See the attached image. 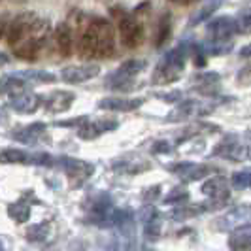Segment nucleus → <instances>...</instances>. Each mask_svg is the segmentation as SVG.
Masks as SVG:
<instances>
[{
	"instance_id": "obj_1",
	"label": "nucleus",
	"mask_w": 251,
	"mask_h": 251,
	"mask_svg": "<svg viewBox=\"0 0 251 251\" xmlns=\"http://www.w3.org/2000/svg\"><path fill=\"white\" fill-rule=\"evenodd\" d=\"M189 51L191 50H189V46L185 42H181L177 48L168 51L163 57V61L157 64L151 81L155 85H168V83H174L176 79H179L181 70H183L185 61L189 57Z\"/></svg>"
},
{
	"instance_id": "obj_2",
	"label": "nucleus",
	"mask_w": 251,
	"mask_h": 251,
	"mask_svg": "<svg viewBox=\"0 0 251 251\" xmlns=\"http://www.w3.org/2000/svg\"><path fill=\"white\" fill-rule=\"evenodd\" d=\"M91 25L97 34V57L110 59L115 53V36H113V26L108 19L95 17L91 19Z\"/></svg>"
},
{
	"instance_id": "obj_3",
	"label": "nucleus",
	"mask_w": 251,
	"mask_h": 251,
	"mask_svg": "<svg viewBox=\"0 0 251 251\" xmlns=\"http://www.w3.org/2000/svg\"><path fill=\"white\" fill-rule=\"evenodd\" d=\"M244 226H251V206L232 208L230 212H226L214 221V228L221 230V232H232V230L244 228Z\"/></svg>"
},
{
	"instance_id": "obj_4",
	"label": "nucleus",
	"mask_w": 251,
	"mask_h": 251,
	"mask_svg": "<svg viewBox=\"0 0 251 251\" xmlns=\"http://www.w3.org/2000/svg\"><path fill=\"white\" fill-rule=\"evenodd\" d=\"M214 155L225 157L230 161H242V159H248V150H246V146L240 144V140L234 134H226L225 138L215 146Z\"/></svg>"
},
{
	"instance_id": "obj_5",
	"label": "nucleus",
	"mask_w": 251,
	"mask_h": 251,
	"mask_svg": "<svg viewBox=\"0 0 251 251\" xmlns=\"http://www.w3.org/2000/svg\"><path fill=\"white\" fill-rule=\"evenodd\" d=\"M202 193L208 195L212 208H221L230 197V193L226 189L225 177H210V179H206V183L202 185Z\"/></svg>"
},
{
	"instance_id": "obj_6",
	"label": "nucleus",
	"mask_w": 251,
	"mask_h": 251,
	"mask_svg": "<svg viewBox=\"0 0 251 251\" xmlns=\"http://www.w3.org/2000/svg\"><path fill=\"white\" fill-rule=\"evenodd\" d=\"M59 161H61V166L64 168L66 176L70 179H75L74 185L87 181L89 177L93 176V172H95V166L87 163V161H77V159H70V157H63Z\"/></svg>"
},
{
	"instance_id": "obj_7",
	"label": "nucleus",
	"mask_w": 251,
	"mask_h": 251,
	"mask_svg": "<svg viewBox=\"0 0 251 251\" xmlns=\"http://www.w3.org/2000/svg\"><path fill=\"white\" fill-rule=\"evenodd\" d=\"M34 15L32 13H21L19 17H15L12 23L6 28V38H8V44L15 46L17 42H21L23 38H26L30 34V28L34 23Z\"/></svg>"
},
{
	"instance_id": "obj_8",
	"label": "nucleus",
	"mask_w": 251,
	"mask_h": 251,
	"mask_svg": "<svg viewBox=\"0 0 251 251\" xmlns=\"http://www.w3.org/2000/svg\"><path fill=\"white\" fill-rule=\"evenodd\" d=\"M206 28H208V34L215 40H226V38H232L236 32H240V23L234 17L221 15L214 21H210Z\"/></svg>"
},
{
	"instance_id": "obj_9",
	"label": "nucleus",
	"mask_w": 251,
	"mask_h": 251,
	"mask_svg": "<svg viewBox=\"0 0 251 251\" xmlns=\"http://www.w3.org/2000/svg\"><path fill=\"white\" fill-rule=\"evenodd\" d=\"M112 170L117 172V174H123V176H136V174H142L146 170H150V163L146 159H142L140 155H126V157H121L117 161H113Z\"/></svg>"
},
{
	"instance_id": "obj_10",
	"label": "nucleus",
	"mask_w": 251,
	"mask_h": 251,
	"mask_svg": "<svg viewBox=\"0 0 251 251\" xmlns=\"http://www.w3.org/2000/svg\"><path fill=\"white\" fill-rule=\"evenodd\" d=\"M170 170L177 174L183 181H199L202 177H208L214 174V166H206V164H195V163H179L176 166H170Z\"/></svg>"
},
{
	"instance_id": "obj_11",
	"label": "nucleus",
	"mask_w": 251,
	"mask_h": 251,
	"mask_svg": "<svg viewBox=\"0 0 251 251\" xmlns=\"http://www.w3.org/2000/svg\"><path fill=\"white\" fill-rule=\"evenodd\" d=\"M119 36L126 48H138L142 42V25L134 17L126 15L119 21Z\"/></svg>"
},
{
	"instance_id": "obj_12",
	"label": "nucleus",
	"mask_w": 251,
	"mask_h": 251,
	"mask_svg": "<svg viewBox=\"0 0 251 251\" xmlns=\"http://www.w3.org/2000/svg\"><path fill=\"white\" fill-rule=\"evenodd\" d=\"M117 126H119V123L115 119H99V121H89V123L85 121L77 128V136L81 140H95L104 132L115 130Z\"/></svg>"
},
{
	"instance_id": "obj_13",
	"label": "nucleus",
	"mask_w": 251,
	"mask_h": 251,
	"mask_svg": "<svg viewBox=\"0 0 251 251\" xmlns=\"http://www.w3.org/2000/svg\"><path fill=\"white\" fill-rule=\"evenodd\" d=\"M100 74L99 64H77V66H68L63 70V79L66 83H83Z\"/></svg>"
},
{
	"instance_id": "obj_14",
	"label": "nucleus",
	"mask_w": 251,
	"mask_h": 251,
	"mask_svg": "<svg viewBox=\"0 0 251 251\" xmlns=\"http://www.w3.org/2000/svg\"><path fill=\"white\" fill-rule=\"evenodd\" d=\"M77 55L81 59L97 57V34H95V28L91 25V21L79 32V38H77Z\"/></svg>"
},
{
	"instance_id": "obj_15",
	"label": "nucleus",
	"mask_w": 251,
	"mask_h": 251,
	"mask_svg": "<svg viewBox=\"0 0 251 251\" xmlns=\"http://www.w3.org/2000/svg\"><path fill=\"white\" fill-rule=\"evenodd\" d=\"M42 46H44V40H40V38H34V36H26L23 38L21 42H17L13 48V55L17 57V59H23V61H34L38 57V53L42 50Z\"/></svg>"
},
{
	"instance_id": "obj_16",
	"label": "nucleus",
	"mask_w": 251,
	"mask_h": 251,
	"mask_svg": "<svg viewBox=\"0 0 251 251\" xmlns=\"http://www.w3.org/2000/svg\"><path fill=\"white\" fill-rule=\"evenodd\" d=\"M144 104V99H121V97H112V99H102L99 102L100 110L108 112H134Z\"/></svg>"
},
{
	"instance_id": "obj_17",
	"label": "nucleus",
	"mask_w": 251,
	"mask_h": 251,
	"mask_svg": "<svg viewBox=\"0 0 251 251\" xmlns=\"http://www.w3.org/2000/svg\"><path fill=\"white\" fill-rule=\"evenodd\" d=\"M55 46L61 57H70L74 50V32L68 23H59L55 28Z\"/></svg>"
},
{
	"instance_id": "obj_18",
	"label": "nucleus",
	"mask_w": 251,
	"mask_h": 251,
	"mask_svg": "<svg viewBox=\"0 0 251 251\" xmlns=\"http://www.w3.org/2000/svg\"><path fill=\"white\" fill-rule=\"evenodd\" d=\"M144 234H146V238L151 240V242H155V240L161 238V232H163V221H161V217L159 214L153 210V208H148V214H146V210H144Z\"/></svg>"
},
{
	"instance_id": "obj_19",
	"label": "nucleus",
	"mask_w": 251,
	"mask_h": 251,
	"mask_svg": "<svg viewBox=\"0 0 251 251\" xmlns=\"http://www.w3.org/2000/svg\"><path fill=\"white\" fill-rule=\"evenodd\" d=\"M74 100H75L74 93H70V91H55L50 99H48V102H46V108L51 113H61V112H66L72 106Z\"/></svg>"
},
{
	"instance_id": "obj_20",
	"label": "nucleus",
	"mask_w": 251,
	"mask_h": 251,
	"mask_svg": "<svg viewBox=\"0 0 251 251\" xmlns=\"http://www.w3.org/2000/svg\"><path fill=\"white\" fill-rule=\"evenodd\" d=\"M42 104V97L32 93H19L12 100V108L19 113H32L36 112Z\"/></svg>"
},
{
	"instance_id": "obj_21",
	"label": "nucleus",
	"mask_w": 251,
	"mask_h": 251,
	"mask_svg": "<svg viewBox=\"0 0 251 251\" xmlns=\"http://www.w3.org/2000/svg\"><path fill=\"white\" fill-rule=\"evenodd\" d=\"M201 115V108H199V102L195 100H181L177 104L172 112L166 115V121L168 123H174V121H183L189 119L191 115Z\"/></svg>"
},
{
	"instance_id": "obj_22",
	"label": "nucleus",
	"mask_w": 251,
	"mask_h": 251,
	"mask_svg": "<svg viewBox=\"0 0 251 251\" xmlns=\"http://www.w3.org/2000/svg\"><path fill=\"white\" fill-rule=\"evenodd\" d=\"M228 248L230 250H251V226L236 228L232 230L230 238H228Z\"/></svg>"
},
{
	"instance_id": "obj_23",
	"label": "nucleus",
	"mask_w": 251,
	"mask_h": 251,
	"mask_svg": "<svg viewBox=\"0 0 251 251\" xmlns=\"http://www.w3.org/2000/svg\"><path fill=\"white\" fill-rule=\"evenodd\" d=\"M136 77H128V75L119 74L117 70L106 77V89H112V91H130L134 89V81Z\"/></svg>"
},
{
	"instance_id": "obj_24",
	"label": "nucleus",
	"mask_w": 251,
	"mask_h": 251,
	"mask_svg": "<svg viewBox=\"0 0 251 251\" xmlns=\"http://www.w3.org/2000/svg\"><path fill=\"white\" fill-rule=\"evenodd\" d=\"M223 2L225 0H206V4L202 6L199 12H195V15L189 19V25L191 26H195V25H201V23H204L210 15L214 12H217L221 6H223Z\"/></svg>"
},
{
	"instance_id": "obj_25",
	"label": "nucleus",
	"mask_w": 251,
	"mask_h": 251,
	"mask_svg": "<svg viewBox=\"0 0 251 251\" xmlns=\"http://www.w3.org/2000/svg\"><path fill=\"white\" fill-rule=\"evenodd\" d=\"M146 66H148L146 61L130 59V61H125V63L121 64V66L117 68V72H119V74H123V75H128V77H136L140 72H144V70H146Z\"/></svg>"
},
{
	"instance_id": "obj_26",
	"label": "nucleus",
	"mask_w": 251,
	"mask_h": 251,
	"mask_svg": "<svg viewBox=\"0 0 251 251\" xmlns=\"http://www.w3.org/2000/svg\"><path fill=\"white\" fill-rule=\"evenodd\" d=\"M202 48L210 55H225V53L232 50V42H230V38H226V40H215V38H212L210 44H204Z\"/></svg>"
},
{
	"instance_id": "obj_27",
	"label": "nucleus",
	"mask_w": 251,
	"mask_h": 251,
	"mask_svg": "<svg viewBox=\"0 0 251 251\" xmlns=\"http://www.w3.org/2000/svg\"><path fill=\"white\" fill-rule=\"evenodd\" d=\"M0 163L25 164V163H28V155L21 150H4L2 153H0Z\"/></svg>"
},
{
	"instance_id": "obj_28",
	"label": "nucleus",
	"mask_w": 251,
	"mask_h": 251,
	"mask_svg": "<svg viewBox=\"0 0 251 251\" xmlns=\"http://www.w3.org/2000/svg\"><path fill=\"white\" fill-rule=\"evenodd\" d=\"M172 32V25H170V15H163V19L159 21V28H157V36H155V46L161 48L164 42L168 40Z\"/></svg>"
},
{
	"instance_id": "obj_29",
	"label": "nucleus",
	"mask_w": 251,
	"mask_h": 251,
	"mask_svg": "<svg viewBox=\"0 0 251 251\" xmlns=\"http://www.w3.org/2000/svg\"><path fill=\"white\" fill-rule=\"evenodd\" d=\"M50 230H51L50 223H40V225L30 226L26 230V238L30 240V242H44V240L50 236Z\"/></svg>"
},
{
	"instance_id": "obj_30",
	"label": "nucleus",
	"mask_w": 251,
	"mask_h": 251,
	"mask_svg": "<svg viewBox=\"0 0 251 251\" xmlns=\"http://www.w3.org/2000/svg\"><path fill=\"white\" fill-rule=\"evenodd\" d=\"M230 183L236 191H244V189L251 187V170H240V172H234L230 176Z\"/></svg>"
},
{
	"instance_id": "obj_31",
	"label": "nucleus",
	"mask_w": 251,
	"mask_h": 251,
	"mask_svg": "<svg viewBox=\"0 0 251 251\" xmlns=\"http://www.w3.org/2000/svg\"><path fill=\"white\" fill-rule=\"evenodd\" d=\"M44 130H46V125H44V123H34V125L23 128L19 134H15V138L21 140V142H32V140L38 138Z\"/></svg>"
},
{
	"instance_id": "obj_32",
	"label": "nucleus",
	"mask_w": 251,
	"mask_h": 251,
	"mask_svg": "<svg viewBox=\"0 0 251 251\" xmlns=\"http://www.w3.org/2000/svg\"><path fill=\"white\" fill-rule=\"evenodd\" d=\"M8 214L12 215L17 223H25L30 215V208H28V204H12L8 208Z\"/></svg>"
},
{
	"instance_id": "obj_33",
	"label": "nucleus",
	"mask_w": 251,
	"mask_h": 251,
	"mask_svg": "<svg viewBox=\"0 0 251 251\" xmlns=\"http://www.w3.org/2000/svg\"><path fill=\"white\" fill-rule=\"evenodd\" d=\"M204 210H208V204H195V206H185V208H176L174 212V217L177 219H183V217H193V215L202 214Z\"/></svg>"
},
{
	"instance_id": "obj_34",
	"label": "nucleus",
	"mask_w": 251,
	"mask_h": 251,
	"mask_svg": "<svg viewBox=\"0 0 251 251\" xmlns=\"http://www.w3.org/2000/svg\"><path fill=\"white\" fill-rule=\"evenodd\" d=\"M187 199H189L187 191L183 187H177V189H172V193L164 199V204H176V206H179V204H183Z\"/></svg>"
},
{
	"instance_id": "obj_35",
	"label": "nucleus",
	"mask_w": 251,
	"mask_h": 251,
	"mask_svg": "<svg viewBox=\"0 0 251 251\" xmlns=\"http://www.w3.org/2000/svg\"><path fill=\"white\" fill-rule=\"evenodd\" d=\"M195 81H199L201 85H214L219 81V74L217 72H201L195 75Z\"/></svg>"
},
{
	"instance_id": "obj_36",
	"label": "nucleus",
	"mask_w": 251,
	"mask_h": 251,
	"mask_svg": "<svg viewBox=\"0 0 251 251\" xmlns=\"http://www.w3.org/2000/svg\"><path fill=\"white\" fill-rule=\"evenodd\" d=\"M28 161H32L34 164H44V166H51V164L55 163V159L51 155H48V153H36V155L28 157Z\"/></svg>"
},
{
	"instance_id": "obj_37",
	"label": "nucleus",
	"mask_w": 251,
	"mask_h": 251,
	"mask_svg": "<svg viewBox=\"0 0 251 251\" xmlns=\"http://www.w3.org/2000/svg\"><path fill=\"white\" fill-rule=\"evenodd\" d=\"M170 151H172V144L166 142V140H161V142L153 144V153H170Z\"/></svg>"
},
{
	"instance_id": "obj_38",
	"label": "nucleus",
	"mask_w": 251,
	"mask_h": 251,
	"mask_svg": "<svg viewBox=\"0 0 251 251\" xmlns=\"http://www.w3.org/2000/svg\"><path fill=\"white\" fill-rule=\"evenodd\" d=\"M159 193H161V185L148 187L144 191V199H146V201H155V199H159Z\"/></svg>"
},
{
	"instance_id": "obj_39",
	"label": "nucleus",
	"mask_w": 251,
	"mask_h": 251,
	"mask_svg": "<svg viewBox=\"0 0 251 251\" xmlns=\"http://www.w3.org/2000/svg\"><path fill=\"white\" fill-rule=\"evenodd\" d=\"M85 121H87V119L79 115V117H75V119H70V121H57L55 125H57V126H81L83 123H85Z\"/></svg>"
},
{
	"instance_id": "obj_40",
	"label": "nucleus",
	"mask_w": 251,
	"mask_h": 251,
	"mask_svg": "<svg viewBox=\"0 0 251 251\" xmlns=\"http://www.w3.org/2000/svg\"><path fill=\"white\" fill-rule=\"evenodd\" d=\"M179 97H181V93H179V91L168 93V95H159V99H164V100H168V102H177L179 100Z\"/></svg>"
},
{
	"instance_id": "obj_41",
	"label": "nucleus",
	"mask_w": 251,
	"mask_h": 251,
	"mask_svg": "<svg viewBox=\"0 0 251 251\" xmlns=\"http://www.w3.org/2000/svg\"><path fill=\"white\" fill-rule=\"evenodd\" d=\"M240 26H244V30H251V12L246 13V15L242 17V21H240Z\"/></svg>"
},
{
	"instance_id": "obj_42",
	"label": "nucleus",
	"mask_w": 251,
	"mask_h": 251,
	"mask_svg": "<svg viewBox=\"0 0 251 251\" xmlns=\"http://www.w3.org/2000/svg\"><path fill=\"white\" fill-rule=\"evenodd\" d=\"M240 57H242V59H250L251 61V44L240 50Z\"/></svg>"
},
{
	"instance_id": "obj_43",
	"label": "nucleus",
	"mask_w": 251,
	"mask_h": 251,
	"mask_svg": "<svg viewBox=\"0 0 251 251\" xmlns=\"http://www.w3.org/2000/svg\"><path fill=\"white\" fill-rule=\"evenodd\" d=\"M172 4H177V6H187V4H193V2H197V0H170Z\"/></svg>"
},
{
	"instance_id": "obj_44",
	"label": "nucleus",
	"mask_w": 251,
	"mask_h": 251,
	"mask_svg": "<svg viewBox=\"0 0 251 251\" xmlns=\"http://www.w3.org/2000/svg\"><path fill=\"white\" fill-rule=\"evenodd\" d=\"M6 28H8V25H6L4 21H0V38L4 36V32H6Z\"/></svg>"
},
{
	"instance_id": "obj_45",
	"label": "nucleus",
	"mask_w": 251,
	"mask_h": 251,
	"mask_svg": "<svg viewBox=\"0 0 251 251\" xmlns=\"http://www.w3.org/2000/svg\"><path fill=\"white\" fill-rule=\"evenodd\" d=\"M246 150H248V157H251V144L250 146H246Z\"/></svg>"
},
{
	"instance_id": "obj_46",
	"label": "nucleus",
	"mask_w": 251,
	"mask_h": 251,
	"mask_svg": "<svg viewBox=\"0 0 251 251\" xmlns=\"http://www.w3.org/2000/svg\"><path fill=\"white\" fill-rule=\"evenodd\" d=\"M0 250H2V244H0Z\"/></svg>"
}]
</instances>
